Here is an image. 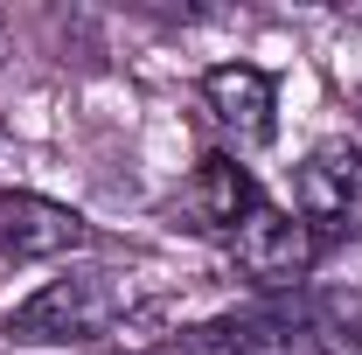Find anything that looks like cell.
Here are the masks:
<instances>
[{"label":"cell","mask_w":362,"mask_h":355,"mask_svg":"<svg viewBox=\"0 0 362 355\" xmlns=\"http://www.w3.org/2000/svg\"><path fill=\"white\" fill-rule=\"evenodd\" d=\"M362 349V293H279L195 320L175 355H341Z\"/></svg>","instance_id":"1"},{"label":"cell","mask_w":362,"mask_h":355,"mask_svg":"<svg viewBox=\"0 0 362 355\" xmlns=\"http://www.w3.org/2000/svg\"><path fill=\"white\" fill-rule=\"evenodd\" d=\"M133 313H139V293L119 265H77L63 279H49V286H35L21 307L0 320V334L28 342V349H70V342L84 349V342L119 334Z\"/></svg>","instance_id":"2"},{"label":"cell","mask_w":362,"mask_h":355,"mask_svg":"<svg viewBox=\"0 0 362 355\" xmlns=\"http://www.w3.org/2000/svg\"><path fill=\"white\" fill-rule=\"evenodd\" d=\"M320 251H327V237H320L307 216L279 209V202H258L251 216L237 223V237H230V265H237V279H251L265 300H279V293H307Z\"/></svg>","instance_id":"3"},{"label":"cell","mask_w":362,"mask_h":355,"mask_svg":"<svg viewBox=\"0 0 362 355\" xmlns=\"http://www.w3.org/2000/svg\"><path fill=\"white\" fill-rule=\"evenodd\" d=\"M265 195H258V181H251V168L237 161V153H202L188 175H181V188L168 195V216L188 230V237H237V223L251 216Z\"/></svg>","instance_id":"4"},{"label":"cell","mask_w":362,"mask_h":355,"mask_svg":"<svg viewBox=\"0 0 362 355\" xmlns=\"http://www.w3.org/2000/svg\"><path fill=\"white\" fill-rule=\"evenodd\" d=\"M293 216H307L320 237L362 216V146L356 139H314L293 168Z\"/></svg>","instance_id":"5"},{"label":"cell","mask_w":362,"mask_h":355,"mask_svg":"<svg viewBox=\"0 0 362 355\" xmlns=\"http://www.w3.org/2000/svg\"><path fill=\"white\" fill-rule=\"evenodd\" d=\"M202 105L237 146H265L279 133V84L258 63H216L202 70Z\"/></svg>","instance_id":"6"},{"label":"cell","mask_w":362,"mask_h":355,"mask_svg":"<svg viewBox=\"0 0 362 355\" xmlns=\"http://www.w3.org/2000/svg\"><path fill=\"white\" fill-rule=\"evenodd\" d=\"M84 244H90V223L70 202L0 188V258H63V251H84Z\"/></svg>","instance_id":"7"},{"label":"cell","mask_w":362,"mask_h":355,"mask_svg":"<svg viewBox=\"0 0 362 355\" xmlns=\"http://www.w3.org/2000/svg\"><path fill=\"white\" fill-rule=\"evenodd\" d=\"M356 112H362V91H356Z\"/></svg>","instance_id":"8"}]
</instances>
